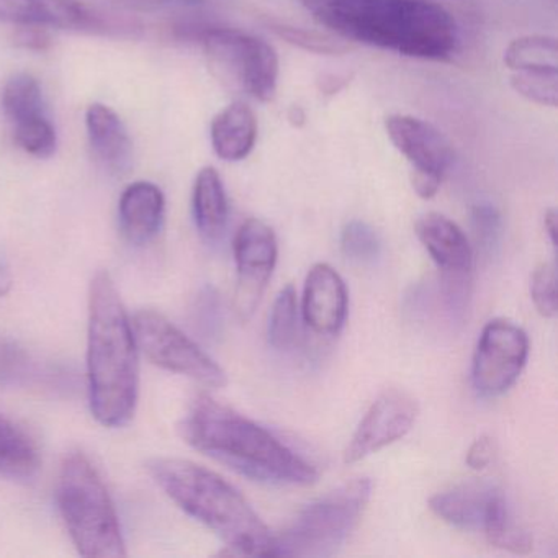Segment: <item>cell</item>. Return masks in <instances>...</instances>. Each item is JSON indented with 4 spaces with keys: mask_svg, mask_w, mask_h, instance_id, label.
<instances>
[{
    "mask_svg": "<svg viewBox=\"0 0 558 558\" xmlns=\"http://www.w3.org/2000/svg\"><path fill=\"white\" fill-rule=\"evenodd\" d=\"M527 357L524 329L508 319H493L483 328L473 355V387L482 397H501L521 377Z\"/></svg>",
    "mask_w": 558,
    "mask_h": 558,
    "instance_id": "30bf717a",
    "label": "cell"
},
{
    "mask_svg": "<svg viewBox=\"0 0 558 558\" xmlns=\"http://www.w3.org/2000/svg\"><path fill=\"white\" fill-rule=\"evenodd\" d=\"M341 250L354 263L371 264L380 256V238L365 221H349L341 233Z\"/></svg>",
    "mask_w": 558,
    "mask_h": 558,
    "instance_id": "f1b7e54d",
    "label": "cell"
},
{
    "mask_svg": "<svg viewBox=\"0 0 558 558\" xmlns=\"http://www.w3.org/2000/svg\"><path fill=\"white\" fill-rule=\"evenodd\" d=\"M416 234L440 270V279L470 280L473 253L459 225L440 214H426L416 221Z\"/></svg>",
    "mask_w": 558,
    "mask_h": 558,
    "instance_id": "9a60e30c",
    "label": "cell"
},
{
    "mask_svg": "<svg viewBox=\"0 0 558 558\" xmlns=\"http://www.w3.org/2000/svg\"><path fill=\"white\" fill-rule=\"evenodd\" d=\"M544 228L551 246H557V211H555L554 208H548V210L545 211Z\"/></svg>",
    "mask_w": 558,
    "mask_h": 558,
    "instance_id": "74e56055",
    "label": "cell"
},
{
    "mask_svg": "<svg viewBox=\"0 0 558 558\" xmlns=\"http://www.w3.org/2000/svg\"><path fill=\"white\" fill-rule=\"evenodd\" d=\"M505 501V495L495 486L470 483L437 493L429 499V508L437 518L453 527L483 531Z\"/></svg>",
    "mask_w": 558,
    "mask_h": 558,
    "instance_id": "2e32d148",
    "label": "cell"
},
{
    "mask_svg": "<svg viewBox=\"0 0 558 558\" xmlns=\"http://www.w3.org/2000/svg\"><path fill=\"white\" fill-rule=\"evenodd\" d=\"M97 8L123 14H143L158 12L165 9H202L214 4V0H87Z\"/></svg>",
    "mask_w": 558,
    "mask_h": 558,
    "instance_id": "4dcf8cb0",
    "label": "cell"
},
{
    "mask_svg": "<svg viewBox=\"0 0 558 558\" xmlns=\"http://www.w3.org/2000/svg\"><path fill=\"white\" fill-rule=\"evenodd\" d=\"M472 227L478 246L483 251H493L501 236V215L489 202H480L472 208Z\"/></svg>",
    "mask_w": 558,
    "mask_h": 558,
    "instance_id": "d6a6232c",
    "label": "cell"
},
{
    "mask_svg": "<svg viewBox=\"0 0 558 558\" xmlns=\"http://www.w3.org/2000/svg\"><path fill=\"white\" fill-rule=\"evenodd\" d=\"M302 4L336 37L403 57L446 61L459 45L456 19L429 0H302Z\"/></svg>",
    "mask_w": 558,
    "mask_h": 558,
    "instance_id": "6da1fadb",
    "label": "cell"
},
{
    "mask_svg": "<svg viewBox=\"0 0 558 558\" xmlns=\"http://www.w3.org/2000/svg\"><path fill=\"white\" fill-rule=\"evenodd\" d=\"M486 538L493 547L502 548V550L512 551V554L525 555L534 547V541L525 529H522L512 518L508 501L502 502L492 521L483 529Z\"/></svg>",
    "mask_w": 558,
    "mask_h": 558,
    "instance_id": "d4e9b609",
    "label": "cell"
},
{
    "mask_svg": "<svg viewBox=\"0 0 558 558\" xmlns=\"http://www.w3.org/2000/svg\"><path fill=\"white\" fill-rule=\"evenodd\" d=\"M140 351L158 367L184 375L208 388H223L227 372L174 323L155 310H142L133 318Z\"/></svg>",
    "mask_w": 558,
    "mask_h": 558,
    "instance_id": "ba28073f",
    "label": "cell"
},
{
    "mask_svg": "<svg viewBox=\"0 0 558 558\" xmlns=\"http://www.w3.org/2000/svg\"><path fill=\"white\" fill-rule=\"evenodd\" d=\"M234 310L241 322H247L256 313L276 269L277 238L272 228L257 218L244 221L234 236Z\"/></svg>",
    "mask_w": 558,
    "mask_h": 558,
    "instance_id": "8fae6325",
    "label": "cell"
},
{
    "mask_svg": "<svg viewBox=\"0 0 558 558\" xmlns=\"http://www.w3.org/2000/svg\"><path fill=\"white\" fill-rule=\"evenodd\" d=\"M182 439L234 472L270 485H312L318 472L312 463L233 408L201 395L179 423Z\"/></svg>",
    "mask_w": 558,
    "mask_h": 558,
    "instance_id": "7a4b0ae2",
    "label": "cell"
},
{
    "mask_svg": "<svg viewBox=\"0 0 558 558\" xmlns=\"http://www.w3.org/2000/svg\"><path fill=\"white\" fill-rule=\"evenodd\" d=\"M505 64L514 71H558L557 38L525 35L511 41L505 51Z\"/></svg>",
    "mask_w": 558,
    "mask_h": 558,
    "instance_id": "603a6c76",
    "label": "cell"
},
{
    "mask_svg": "<svg viewBox=\"0 0 558 558\" xmlns=\"http://www.w3.org/2000/svg\"><path fill=\"white\" fill-rule=\"evenodd\" d=\"M442 178L437 175L426 174V172H411V184H413L414 192L421 198H433L439 191Z\"/></svg>",
    "mask_w": 558,
    "mask_h": 558,
    "instance_id": "8d00e7d4",
    "label": "cell"
},
{
    "mask_svg": "<svg viewBox=\"0 0 558 558\" xmlns=\"http://www.w3.org/2000/svg\"><path fill=\"white\" fill-rule=\"evenodd\" d=\"M299 300L293 286L280 290L269 316V344L276 351L289 352L299 342Z\"/></svg>",
    "mask_w": 558,
    "mask_h": 558,
    "instance_id": "cb8c5ba5",
    "label": "cell"
},
{
    "mask_svg": "<svg viewBox=\"0 0 558 558\" xmlns=\"http://www.w3.org/2000/svg\"><path fill=\"white\" fill-rule=\"evenodd\" d=\"M86 130L97 161L109 174H129L133 165V142L119 113L106 104L86 110Z\"/></svg>",
    "mask_w": 558,
    "mask_h": 558,
    "instance_id": "e0dca14e",
    "label": "cell"
},
{
    "mask_svg": "<svg viewBox=\"0 0 558 558\" xmlns=\"http://www.w3.org/2000/svg\"><path fill=\"white\" fill-rule=\"evenodd\" d=\"M192 208L198 233L204 240L220 241L228 225V198L217 169L207 166L195 178Z\"/></svg>",
    "mask_w": 558,
    "mask_h": 558,
    "instance_id": "ffe728a7",
    "label": "cell"
},
{
    "mask_svg": "<svg viewBox=\"0 0 558 558\" xmlns=\"http://www.w3.org/2000/svg\"><path fill=\"white\" fill-rule=\"evenodd\" d=\"M28 377H37L31 357H25L24 352L15 345L0 341V381H17Z\"/></svg>",
    "mask_w": 558,
    "mask_h": 558,
    "instance_id": "836d02e7",
    "label": "cell"
},
{
    "mask_svg": "<svg viewBox=\"0 0 558 558\" xmlns=\"http://www.w3.org/2000/svg\"><path fill=\"white\" fill-rule=\"evenodd\" d=\"M57 501L81 557H125L116 506L96 466L84 453H70L64 459L58 476Z\"/></svg>",
    "mask_w": 558,
    "mask_h": 558,
    "instance_id": "5b68a950",
    "label": "cell"
},
{
    "mask_svg": "<svg viewBox=\"0 0 558 558\" xmlns=\"http://www.w3.org/2000/svg\"><path fill=\"white\" fill-rule=\"evenodd\" d=\"M2 110L12 126L48 116L44 89L37 77L28 73L14 74L2 90Z\"/></svg>",
    "mask_w": 558,
    "mask_h": 558,
    "instance_id": "7402d4cb",
    "label": "cell"
},
{
    "mask_svg": "<svg viewBox=\"0 0 558 558\" xmlns=\"http://www.w3.org/2000/svg\"><path fill=\"white\" fill-rule=\"evenodd\" d=\"M165 194L153 182H133L120 197V230L133 246L151 243L165 223Z\"/></svg>",
    "mask_w": 558,
    "mask_h": 558,
    "instance_id": "ac0fdd59",
    "label": "cell"
},
{
    "mask_svg": "<svg viewBox=\"0 0 558 558\" xmlns=\"http://www.w3.org/2000/svg\"><path fill=\"white\" fill-rule=\"evenodd\" d=\"M40 466L34 440L0 413V475L31 478Z\"/></svg>",
    "mask_w": 558,
    "mask_h": 558,
    "instance_id": "44dd1931",
    "label": "cell"
},
{
    "mask_svg": "<svg viewBox=\"0 0 558 558\" xmlns=\"http://www.w3.org/2000/svg\"><path fill=\"white\" fill-rule=\"evenodd\" d=\"M493 459H495V442L492 437L482 436L470 446L465 462L475 472H483L492 465Z\"/></svg>",
    "mask_w": 558,
    "mask_h": 558,
    "instance_id": "e575fe53",
    "label": "cell"
},
{
    "mask_svg": "<svg viewBox=\"0 0 558 558\" xmlns=\"http://www.w3.org/2000/svg\"><path fill=\"white\" fill-rule=\"evenodd\" d=\"M195 325L198 331L208 339H217L223 328L220 295L214 287H205L195 302Z\"/></svg>",
    "mask_w": 558,
    "mask_h": 558,
    "instance_id": "1f68e13d",
    "label": "cell"
},
{
    "mask_svg": "<svg viewBox=\"0 0 558 558\" xmlns=\"http://www.w3.org/2000/svg\"><path fill=\"white\" fill-rule=\"evenodd\" d=\"M12 129H14L15 143L27 155L38 159H48L57 153L58 133L50 117H37V119L17 123Z\"/></svg>",
    "mask_w": 558,
    "mask_h": 558,
    "instance_id": "484cf974",
    "label": "cell"
},
{
    "mask_svg": "<svg viewBox=\"0 0 558 558\" xmlns=\"http://www.w3.org/2000/svg\"><path fill=\"white\" fill-rule=\"evenodd\" d=\"M531 299L544 318L557 316V269H555V264H542L534 270L531 277Z\"/></svg>",
    "mask_w": 558,
    "mask_h": 558,
    "instance_id": "f546056e",
    "label": "cell"
},
{
    "mask_svg": "<svg viewBox=\"0 0 558 558\" xmlns=\"http://www.w3.org/2000/svg\"><path fill=\"white\" fill-rule=\"evenodd\" d=\"M178 40L201 44L211 68L225 83L246 96L270 102L279 84V54L272 45L238 28L181 21L171 27Z\"/></svg>",
    "mask_w": 558,
    "mask_h": 558,
    "instance_id": "8992f818",
    "label": "cell"
},
{
    "mask_svg": "<svg viewBox=\"0 0 558 558\" xmlns=\"http://www.w3.org/2000/svg\"><path fill=\"white\" fill-rule=\"evenodd\" d=\"M162 492L228 547L250 557H269L274 537L233 485L191 460L161 457L148 463Z\"/></svg>",
    "mask_w": 558,
    "mask_h": 558,
    "instance_id": "277c9868",
    "label": "cell"
},
{
    "mask_svg": "<svg viewBox=\"0 0 558 558\" xmlns=\"http://www.w3.org/2000/svg\"><path fill=\"white\" fill-rule=\"evenodd\" d=\"M385 130L413 171L444 178L456 161L452 143L429 122L411 116H390L385 120Z\"/></svg>",
    "mask_w": 558,
    "mask_h": 558,
    "instance_id": "4fadbf2b",
    "label": "cell"
},
{
    "mask_svg": "<svg viewBox=\"0 0 558 558\" xmlns=\"http://www.w3.org/2000/svg\"><path fill=\"white\" fill-rule=\"evenodd\" d=\"M133 323L106 270L94 276L89 290L87 381L94 417L106 427H122L136 411L140 359Z\"/></svg>",
    "mask_w": 558,
    "mask_h": 558,
    "instance_id": "3957f363",
    "label": "cell"
},
{
    "mask_svg": "<svg viewBox=\"0 0 558 558\" xmlns=\"http://www.w3.org/2000/svg\"><path fill=\"white\" fill-rule=\"evenodd\" d=\"M420 407L407 391L390 388L368 408L344 450V462L357 463L403 439L416 423Z\"/></svg>",
    "mask_w": 558,
    "mask_h": 558,
    "instance_id": "7c38bea8",
    "label": "cell"
},
{
    "mask_svg": "<svg viewBox=\"0 0 558 558\" xmlns=\"http://www.w3.org/2000/svg\"><path fill=\"white\" fill-rule=\"evenodd\" d=\"M126 15L81 0H0V22L19 27L135 37L142 24Z\"/></svg>",
    "mask_w": 558,
    "mask_h": 558,
    "instance_id": "9c48e42d",
    "label": "cell"
},
{
    "mask_svg": "<svg viewBox=\"0 0 558 558\" xmlns=\"http://www.w3.org/2000/svg\"><path fill=\"white\" fill-rule=\"evenodd\" d=\"M210 140L218 158L228 162L243 161L256 145V113L241 100L230 104L211 120Z\"/></svg>",
    "mask_w": 558,
    "mask_h": 558,
    "instance_id": "d6986e66",
    "label": "cell"
},
{
    "mask_svg": "<svg viewBox=\"0 0 558 558\" xmlns=\"http://www.w3.org/2000/svg\"><path fill=\"white\" fill-rule=\"evenodd\" d=\"M15 44L25 48V50L45 51L50 48L51 38L47 28L21 27V31L15 35Z\"/></svg>",
    "mask_w": 558,
    "mask_h": 558,
    "instance_id": "d590c367",
    "label": "cell"
},
{
    "mask_svg": "<svg viewBox=\"0 0 558 558\" xmlns=\"http://www.w3.org/2000/svg\"><path fill=\"white\" fill-rule=\"evenodd\" d=\"M512 89L529 102L557 107L558 71H514L509 77Z\"/></svg>",
    "mask_w": 558,
    "mask_h": 558,
    "instance_id": "4316f807",
    "label": "cell"
},
{
    "mask_svg": "<svg viewBox=\"0 0 558 558\" xmlns=\"http://www.w3.org/2000/svg\"><path fill=\"white\" fill-rule=\"evenodd\" d=\"M368 478H355L306 506L286 532L274 537L272 557L325 558L335 555L361 521L372 496Z\"/></svg>",
    "mask_w": 558,
    "mask_h": 558,
    "instance_id": "52a82bcc",
    "label": "cell"
},
{
    "mask_svg": "<svg viewBox=\"0 0 558 558\" xmlns=\"http://www.w3.org/2000/svg\"><path fill=\"white\" fill-rule=\"evenodd\" d=\"M12 272L5 264L0 263V296L8 295L12 290Z\"/></svg>",
    "mask_w": 558,
    "mask_h": 558,
    "instance_id": "f35d334b",
    "label": "cell"
},
{
    "mask_svg": "<svg viewBox=\"0 0 558 558\" xmlns=\"http://www.w3.org/2000/svg\"><path fill=\"white\" fill-rule=\"evenodd\" d=\"M349 295L342 277L329 264L319 263L310 269L303 290V319L322 336L341 331L348 318Z\"/></svg>",
    "mask_w": 558,
    "mask_h": 558,
    "instance_id": "5bb4252c",
    "label": "cell"
},
{
    "mask_svg": "<svg viewBox=\"0 0 558 558\" xmlns=\"http://www.w3.org/2000/svg\"><path fill=\"white\" fill-rule=\"evenodd\" d=\"M269 27L274 34L289 41L293 47L312 51V53L344 54L351 50V47L342 38L322 34V32L306 31V28L293 27V25L282 24V22H269Z\"/></svg>",
    "mask_w": 558,
    "mask_h": 558,
    "instance_id": "83f0119b",
    "label": "cell"
}]
</instances>
